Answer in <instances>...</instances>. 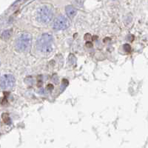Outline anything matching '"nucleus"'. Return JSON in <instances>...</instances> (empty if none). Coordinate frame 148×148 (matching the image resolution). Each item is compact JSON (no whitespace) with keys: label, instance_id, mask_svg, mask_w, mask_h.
<instances>
[{"label":"nucleus","instance_id":"1","mask_svg":"<svg viewBox=\"0 0 148 148\" xmlns=\"http://www.w3.org/2000/svg\"><path fill=\"white\" fill-rule=\"evenodd\" d=\"M53 36L48 33H44L36 41V48L41 53L48 54L53 50Z\"/></svg>","mask_w":148,"mask_h":148},{"label":"nucleus","instance_id":"2","mask_svg":"<svg viewBox=\"0 0 148 148\" xmlns=\"http://www.w3.org/2000/svg\"><path fill=\"white\" fill-rule=\"evenodd\" d=\"M32 41V36L29 33L20 35L16 41V49L19 52L27 51L30 49Z\"/></svg>","mask_w":148,"mask_h":148},{"label":"nucleus","instance_id":"3","mask_svg":"<svg viewBox=\"0 0 148 148\" xmlns=\"http://www.w3.org/2000/svg\"><path fill=\"white\" fill-rule=\"evenodd\" d=\"M53 19V11L50 7L44 6L37 10L36 13V19L39 22L47 24L50 22Z\"/></svg>","mask_w":148,"mask_h":148},{"label":"nucleus","instance_id":"4","mask_svg":"<svg viewBox=\"0 0 148 148\" xmlns=\"http://www.w3.org/2000/svg\"><path fill=\"white\" fill-rule=\"evenodd\" d=\"M15 82L16 79L13 75L6 74L0 79V88L3 90L10 89L15 85Z\"/></svg>","mask_w":148,"mask_h":148},{"label":"nucleus","instance_id":"5","mask_svg":"<svg viewBox=\"0 0 148 148\" xmlns=\"http://www.w3.org/2000/svg\"><path fill=\"white\" fill-rule=\"evenodd\" d=\"M70 22L69 21L67 20L64 16H61L57 17L54 20V24H53V28L56 31H62V30H65L69 27Z\"/></svg>","mask_w":148,"mask_h":148},{"label":"nucleus","instance_id":"6","mask_svg":"<svg viewBox=\"0 0 148 148\" xmlns=\"http://www.w3.org/2000/svg\"><path fill=\"white\" fill-rule=\"evenodd\" d=\"M65 11L67 13V15L68 16V17L71 18V19H73L75 17V16L76 15V10L71 5L66 7Z\"/></svg>","mask_w":148,"mask_h":148},{"label":"nucleus","instance_id":"7","mask_svg":"<svg viewBox=\"0 0 148 148\" xmlns=\"http://www.w3.org/2000/svg\"><path fill=\"white\" fill-rule=\"evenodd\" d=\"M12 30H7V31H5L2 33V39L5 40L8 39L9 38H10V36L12 35Z\"/></svg>","mask_w":148,"mask_h":148},{"label":"nucleus","instance_id":"8","mask_svg":"<svg viewBox=\"0 0 148 148\" xmlns=\"http://www.w3.org/2000/svg\"><path fill=\"white\" fill-rule=\"evenodd\" d=\"M2 119H3V121L5 122V123H6V124L10 123V118H9L8 115H7V113L2 114Z\"/></svg>","mask_w":148,"mask_h":148},{"label":"nucleus","instance_id":"9","mask_svg":"<svg viewBox=\"0 0 148 148\" xmlns=\"http://www.w3.org/2000/svg\"><path fill=\"white\" fill-rule=\"evenodd\" d=\"M124 49L126 52H130L131 51V47L130 45H128V44H126V45H124Z\"/></svg>","mask_w":148,"mask_h":148}]
</instances>
